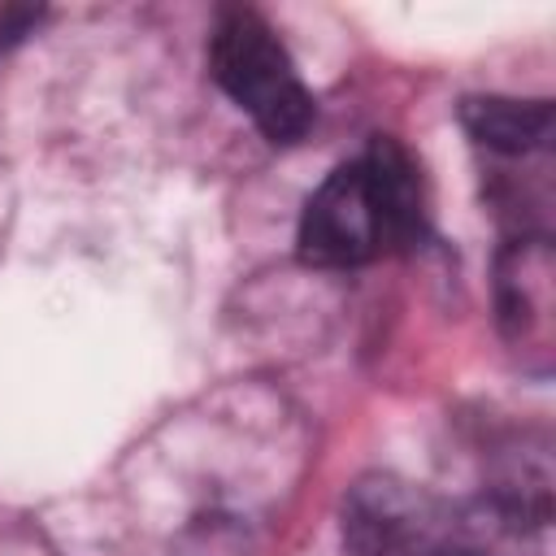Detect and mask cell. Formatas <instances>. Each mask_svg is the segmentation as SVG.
<instances>
[{
	"label": "cell",
	"instance_id": "8992f818",
	"mask_svg": "<svg viewBox=\"0 0 556 556\" xmlns=\"http://www.w3.org/2000/svg\"><path fill=\"white\" fill-rule=\"evenodd\" d=\"M35 22H39L35 9H9V13H0V52H4L9 43H17Z\"/></svg>",
	"mask_w": 556,
	"mask_h": 556
},
{
	"label": "cell",
	"instance_id": "6da1fadb",
	"mask_svg": "<svg viewBox=\"0 0 556 556\" xmlns=\"http://www.w3.org/2000/svg\"><path fill=\"white\" fill-rule=\"evenodd\" d=\"M348 556H539L543 521L521 504L482 495H439L395 473H365L343 495Z\"/></svg>",
	"mask_w": 556,
	"mask_h": 556
},
{
	"label": "cell",
	"instance_id": "7a4b0ae2",
	"mask_svg": "<svg viewBox=\"0 0 556 556\" xmlns=\"http://www.w3.org/2000/svg\"><path fill=\"white\" fill-rule=\"evenodd\" d=\"M426 239V187L404 143L374 135L365 152L334 165L308 195L295 230L300 261L317 269H352Z\"/></svg>",
	"mask_w": 556,
	"mask_h": 556
},
{
	"label": "cell",
	"instance_id": "3957f363",
	"mask_svg": "<svg viewBox=\"0 0 556 556\" xmlns=\"http://www.w3.org/2000/svg\"><path fill=\"white\" fill-rule=\"evenodd\" d=\"M208 74L269 143H295L308 135L317 117L313 91L261 13L226 9L217 17L208 39Z\"/></svg>",
	"mask_w": 556,
	"mask_h": 556
},
{
	"label": "cell",
	"instance_id": "277c9868",
	"mask_svg": "<svg viewBox=\"0 0 556 556\" xmlns=\"http://www.w3.org/2000/svg\"><path fill=\"white\" fill-rule=\"evenodd\" d=\"M495 313L521 356H552V239L547 230L513 235L495 256Z\"/></svg>",
	"mask_w": 556,
	"mask_h": 556
},
{
	"label": "cell",
	"instance_id": "5b68a950",
	"mask_svg": "<svg viewBox=\"0 0 556 556\" xmlns=\"http://www.w3.org/2000/svg\"><path fill=\"white\" fill-rule=\"evenodd\" d=\"M465 135L495 161H526L552 148V100L469 96L460 100Z\"/></svg>",
	"mask_w": 556,
	"mask_h": 556
}]
</instances>
